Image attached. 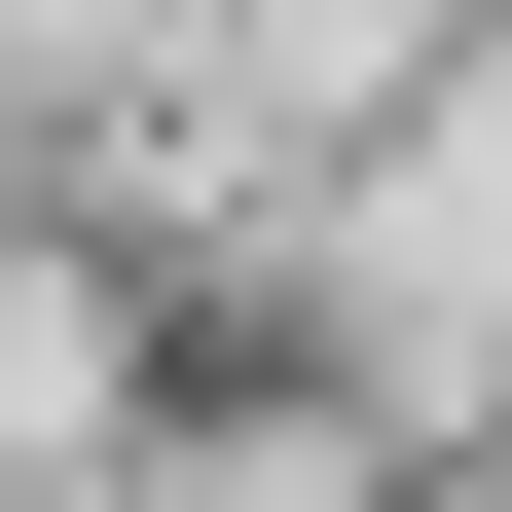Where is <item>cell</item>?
I'll return each instance as SVG.
<instances>
[{
  "instance_id": "cell-1",
  "label": "cell",
  "mask_w": 512,
  "mask_h": 512,
  "mask_svg": "<svg viewBox=\"0 0 512 512\" xmlns=\"http://www.w3.org/2000/svg\"><path fill=\"white\" fill-rule=\"evenodd\" d=\"M330 293H366V366H512V74H439V147H366Z\"/></svg>"
}]
</instances>
